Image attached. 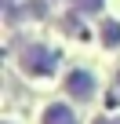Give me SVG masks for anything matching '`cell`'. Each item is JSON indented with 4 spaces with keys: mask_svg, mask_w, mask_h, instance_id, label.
<instances>
[{
    "mask_svg": "<svg viewBox=\"0 0 120 124\" xmlns=\"http://www.w3.org/2000/svg\"><path fill=\"white\" fill-rule=\"evenodd\" d=\"M102 40H106V47H116L120 44V26L116 22H102Z\"/></svg>",
    "mask_w": 120,
    "mask_h": 124,
    "instance_id": "obj_4",
    "label": "cell"
},
{
    "mask_svg": "<svg viewBox=\"0 0 120 124\" xmlns=\"http://www.w3.org/2000/svg\"><path fill=\"white\" fill-rule=\"evenodd\" d=\"M55 66H58V55H55L51 47H44V44H29V47L22 51V70H26L29 77H47Z\"/></svg>",
    "mask_w": 120,
    "mask_h": 124,
    "instance_id": "obj_1",
    "label": "cell"
},
{
    "mask_svg": "<svg viewBox=\"0 0 120 124\" xmlns=\"http://www.w3.org/2000/svg\"><path fill=\"white\" fill-rule=\"evenodd\" d=\"M4 4H11V0H4Z\"/></svg>",
    "mask_w": 120,
    "mask_h": 124,
    "instance_id": "obj_7",
    "label": "cell"
},
{
    "mask_svg": "<svg viewBox=\"0 0 120 124\" xmlns=\"http://www.w3.org/2000/svg\"><path fill=\"white\" fill-rule=\"evenodd\" d=\"M66 91H69L73 99L87 102V99H95V77H91L87 70H73V73L66 77Z\"/></svg>",
    "mask_w": 120,
    "mask_h": 124,
    "instance_id": "obj_2",
    "label": "cell"
},
{
    "mask_svg": "<svg viewBox=\"0 0 120 124\" xmlns=\"http://www.w3.org/2000/svg\"><path fill=\"white\" fill-rule=\"evenodd\" d=\"M98 124H120V120H98Z\"/></svg>",
    "mask_w": 120,
    "mask_h": 124,
    "instance_id": "obj_6",
    "label": "cell"
},
{
    "mask_svg": "<svg viewBox=\"0 0 120 124\" xmlns=\"http://www.w3.org/2000/svg\"><path fill=\"white\" fill-rule=\"evenodd\" d=\"M44 124H77V113L69 106H62V102H51L44 109Z\"/></svg>",
    "mask_w": 120,
    "mask_h": 124,
    "instance_id": "obj_3",
    "label": "cell"
},
{
    "mask_svg": "<svg viewBox=\"0 0 120 124\" xmlns=\"http://www.w3.org/2000/svg\"><path fill=\"white\" fill-rule=\"evenodd\" d=\"M77 8H80V11H87V15H95V11L102 8V0H77Z\"/></svg>",
    "mask_w": 120,
    "mask_h": 124,
    "instance_id": "obj_5",
    "label": "cell"
}]
</instances>
